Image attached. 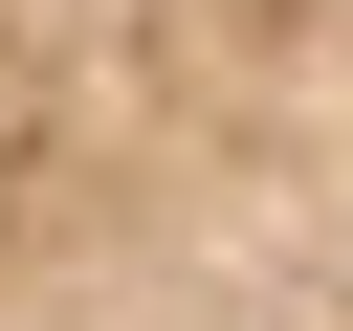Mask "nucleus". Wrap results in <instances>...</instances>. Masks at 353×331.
<instances>
[{
  "label": "nucleus",
  "instance_id": "nucleus-1",
  "mask_svg": "<svg viewBox=\"0 0 353 331\" xmlns=\"http://www.w3.org/2000/svg\"><path fill=\"white\" fill-rule=\"evenodd\" d=\"M0 331H353V0H0Z\"/></svg>",
  "mask_w": 353,
  "mask_h": 331
}]
</instances>
